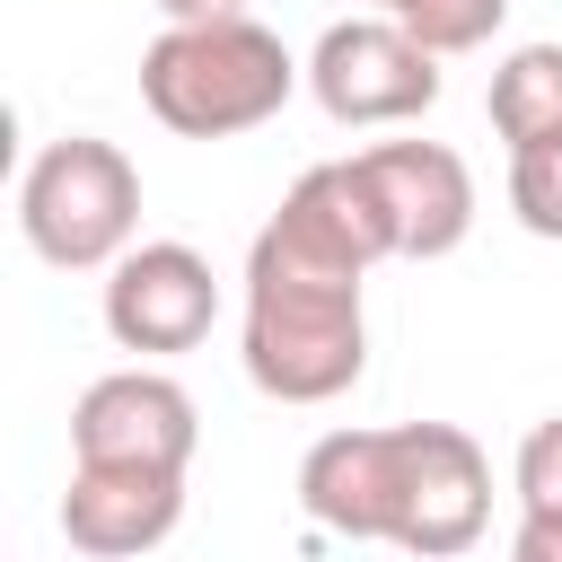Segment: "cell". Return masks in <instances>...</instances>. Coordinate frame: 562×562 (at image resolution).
<instances>
[{
	"instance_id": "cell-1",
	"label": "cell",
	"mask_w": 562,
	"mask_h": 562,
	"mask_svg": "<svg viewBox=\"0 0 562 562\" xmlns=\"http://www.w3.org/2000/svg\"><path fill=\"white\" fill-rule=\"evenodd\" d=\"M395 255V220L360 158L307 167L246 246V378L272 404H325L360 378V281Z\"/></svg>"
},
{
	"instance_id": "cell-2",
	"label": "cell",
	"mask_w": 562,
	"mask_h": 562,
	"mask_svg": "<svg viewBox=\"0 0 562 562\" xmlns=\"http://www.w3.org/2000/svg\"><path fill=\"white\" fill-rule=\"evenodd\" d=\"M299 509L351 544H404L448 562L492 518V465L457 422H395V430H325L299 465Z\"/></svg>"
},
{
	"instance_id": "cell-3",
	"label": "cell",
	"mask_w": 562,
	"mask_h": 562,
	"mask_svg": "<svg viewBox=\"0 0 562 562\" xmlns=\"http://www.w3.org/2000/svg\"><path fill=\"white\" fill-rule=\"evenodd\" d=\"M299 79H307V61H290V44L255 18L167 26L140 53V105L184 140H228V132L272 123Z\"/></svg>"
},
{
	"instance_id": "cell-4",
	"label": "cell",
	"mask_w": 562,
	"mask_h": 562,
	"mask_svg": "<svg viewBox=\"0 0 562 562\" xmlns=\"http://www.w3.org/2000/svg\"><path fill=\"white\" fill-rule=\"evenodd\" d=\"M18 228L61 272L123 263L132 228H140V176H132V158L114 140H97V132H70V140L35 149V167L18 184Z\"/></svg>"
},
{
	"instance_id": "cell-5",
	"label": "cell",
	"mask_w": 562,
	"mask_h": 562,
	"mask_svg": "<svg viewBox=\"0 0 562 562\" xmlns=\"http://www.w3.org/2000/svg\"><path fill=\"white\" fill-rule=\"evenodd\" d=\"M307 88H316V105H325L334 123H351V132H369V123H413V114L439 105V53H430L413 26H395V18L369 9V18H342V26L316 35Z\"/></svg>"
},
{
	"instance_id": "cell-6",
	"label": "cell",
	"mask_w": 562,
	"mask_h": 562,
	"mask_svg": "<svg viewBox=\"0 0 562 562\" xmlns=\"http://www.w3.org/2000/svg\"><path fill=\"white\" fill-rule=\"evenodd\" d=\"M220 316V281L193 246L176 237H149L132 246L114 272H105V334L140 360H167V351H193Z\"/></svg>"
},
{
	"instance_id": "cell-7",
	"label": "cell",
	"mask_w": 562,
	"mask_h": 562,
	"mask_svg": "<svg viewBox=\"0 0 562 562\" xmlns=\"http://www.w3.org/2000/svg\"><path fill=\"white\" fill-rule=\"evenodd\" d=\"M193 395L158 369H114L79 395L70 413V457L79 465H158V474H184L193 465Z\"/></svg>"
},
{
	"instance_id": "cell-8",
	"label": "cell",
	"mask_w": 562,
	"mask_h": 562,
	"mask_svg": "<svg viewBox=\"0 0 562 562\" xmlns=\"http://www.w3.org/2000/svg\"><path fill=\"white\" fill-rule=\"evenodd\" d=\"M360 167H369V184H378V202L395 220V255L430 263V255L465 246V228H474V176H465L457 149H439V140H378V149H360Z\"/></svg>"
},
{
	"instance_id": "cell-9",
	"label": "cell",
	"mask_w": 562,
	"mask_h": 562,
	"mask_svg": "<svg viewBox=\"0 0 562 562\" xmlns=\"http://www.w3.org/2000/svg\"><path fill=\"white\" fill-rule=\"evenodd\" d=\"M176 518H184V474H158V465H79L61 492V536L97 562H132L167 544Z\"/></svg>"
},
{
	"instance_id": "cell-10",
	"label": "cell",
	"mask_w": 562,
	"mask_h": 562,
	"mask_svg": "<svg viewBox=\"0 0 562 562\" xmlns=\"http://www.w3.org/2000/svg\"><path fill=\"white\" fill-rule=\"evenodd\" d=\"M492 132H501L509 149L562 132V44H518V53L492 70Z\"/></svg>"
},
{
	"instance_id": "cell-11",
	"label": "cell",
	"mask_w": 562,
	"mask_h": 562,
	"mask_svg": "<svg viewBox=\"0 0 562 562\" xmlns=\"http://www.w3.org/2000/svg\"><path fill=\"white\" fill-rule=\"evenodd\" d=\"M378 18H395V26H413L430 53H474V44H492V26L509 18V0H369Z\"/></svg>"
},
{
	"instance_id": "cell-12",
	"label": "cell",
	"mask_w": 562,
	"mask_h": 562,
	"mask_svg": "<svg viewBox=\"0 0 562 562\" xmlns=\"http://www.w3.org/2000/svg\"><path fill=\"white\" fill-rule=\"evenodd\" d=\"M509 211H518V228L562 237V132L509 149Z\"/></svg>"
},
{
	"instance_id": "cell-13",
	"label": "cell",
	"mask_w": 562,
	"mask_h": 562,
	"mask_svg": "<svg viewBox=\"0 0 562 562\" xmlns=\"http://www.w3.org/2000/svg\"><path fill=\"white\" fill-rule=\"evenodd\" d=\"M518 509H562V413L518 439Z\"/></svg>"
},
{
	"instance_id": "cell-14",
	"label": "cell",
	"mask_w": 562,
	"mask_h": 562,
	"mask_svg": "<svg viewBox=\"0 0 562 562\" xmlns=\"http://www.w3.org/2000/svg\"><path fill=\"white\" fill-rule=\"evenodd\" d=\"M509 562H562V509H527L509 536Z\"/></svg>"
},
{
	"instance_id": "cell-15",
	"label": "cell",
	"mask_w": 562,
	"mask_h": 562,
	"mask_svg": "<svg viewBox=\"0 0 562 562\" xmlns=\"http://www.w3.org/2000/svg\"><path fill=\"white\" fill-rule=\"evenodd\" d=\"M167 26H220V18H246V0H158Z\"/></svg>"
}]
</instances>
